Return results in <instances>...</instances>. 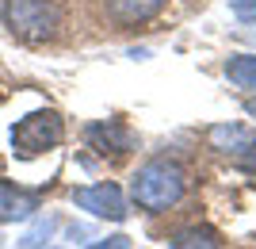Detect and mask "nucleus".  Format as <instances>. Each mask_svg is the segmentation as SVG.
Wrapping results in <instances>:
<instances>
[{"mask_svg":"<svg viewBox=\"0 0 256 249\" xmlns=\"http://www.w3.org/2000/svg\"><path fill=\"white\" fill-rule=\"evenodd\" d=\"M184 188H188L184 169L176 161H164V157L146 161L138 173H134V180H130V195H134V203H138L142 211H153V215L180 203Z\"/></svg>","mask_w":256,"mask_h":249,"instance_id":"nucleus-1","label":"nucleus"},{"mask_svg":"<svg viewBox=\"0 0 256 249\" xmlns=\"http://www.w3.org/2000/svg\"><path fill=\"white\" fill-rule=\"evenodd\" d=\"M0 20L20 43H50L62 27V12L54 0H4Z\"/></svg>","mask_w":256,"mask_h":249,"instance_id":"nucleus-2","label":"nucleus"},{"mask_svg":"<svg viewBox=\"0 0 256 249\" xmlns=\"http://www.w3.org/2000/svg\"><path fill=\"white\" fill-rule=\"evenodd\" d=\"M88 249H130V238L126 234H115V238H107V241H92Z\"/></svg>","mask_w":256,"mask_h":249,"instance_id":"nucleus-12","label":"nucleus"},{"mask_svg":"<svg viewBox=\"0 0 256 249\" xmlns=\"http://www.w3.org/2000/svg\"><path fill=\"white\" fill-rule=\"evenodd\" d=\"M65 138V123L58 111H31L12 127V150L20 157H38V153L62 146Z\"/></svg>","mask_w":256,"mask_h":249,"instance_id":"nucleus-3","label":"nucleus"},{"mask_svg":"<svg viewBox=\"0 0 256 249\" xmlns=\"http://www.w3.org/2000/svg\"><path fill=\"white\" fill-rule=\"evenodd\" d=\"M73 203L80 211L96 218H111V222H122L126 218V199H122V188L104 180V184H88V188H76L73 192Z\"/></svg>","mask_w":256,"mask_h":249,"instance_id":"nucleus-4","label":"nucleus"},{"mask_svg":"<svg viewBox=\"0 0 256 249\" xmlns=\"http://www.w3.org/2000/svg\"><path fill=\"white\" fill-rule=\"evenodd\" d=\"M84 138L92 150L100 153H111V157H122V153L134 150V134H130L126 127L118 119H104V123H92V127L84 130Z\"/></svg>","mask_w":256,"mask_h":249,"instance_id":"nucleus-5","label":"nucleus"},{"mask_svg":"<svg viewBox=\"0 0 256 249\" xmlns=\"http://www.w3.org/2000/svg\"><path fill=\"white\" fill-rule=\"evenodd\" d=\"M172 245L176 249H222V241H218V234L210 226H188V230L176 234Z\"/></svg>","mask_w":256,"mask_h":249,"instance_id":"nucleus-10","label":"nucleus"},{"mask_svg":"<svg viewBox=\"0 0 256 249\" xmlns=\"http://www.w3.org/2000/svg\"><path fill=\"white\" fill-rule=\"evenodd\" d=\"M38 211V195L27 188H16L8 180H0V222H23Z\"/></svg>","mask_w":256,"mask_h":249,"instance_id":"nucleus-7","label":"nucleus"},{"mask_svg":"<svg viewBox=\"0 0 256 249\" xmlns=\"http://www.w3.org/2000/svg\"><path fill=\"white\" fill-rule=\"evenodd\" d=\"M230 8H234L241 20H256V0H230Z\"/></svg>","mask_w":256,"mask_h":249,"instance_id":"nucleus-11","label":"nucleus"},{"mask_svg":"<svg viewBox=\"0 0 256 249\" xmlns=\"http://www.w3.org/2000/svg\"><path fill=\"white\" fill-rule=\"evenodd\" d=\"M245 153H248V157H245V173L256 176V146H252V150H245Z\"/></svg>","mask_w":256,"mask_h":249,"instance_id":"nucleus-13","label":"nucleus"},{"mask_svg":"<svg viewBox=\"0 0 256 249\" xmlns=\"http://www.w3.org/2000/svg\"><path fill=\"white\" fill-rule=\"evenodd\" d=\"M168 0H107V20L115 27H142L150 23Z\"/></svg>","mask_w":256,"mask_h":249,"instance_id":"nucleus-6","label":"nucleus"},{"mask_svg":"<svg viewBox=\"0 0 256 249\" xmlns=\"http://www.w3.org/2000/svg\"><path fill=\"white\" fill-rule=\"evenodd\" d=\"M248 115H252V119H256V100H248Z\"/></svg>","mask_w":256,"mask_h":249,"instance_id":"nucleus-14","label":"nucleus"},{"mask_svg":"<svg viewBox=\"0 0 256 249\" xmlns=\"http://www.w3.org/2000/svg\"><path fill=\"white\" fill-rule=\"evenodd\" d=\"M226 77H230V85L256 92V54H237V58H230V62H226Z\"/></svg>","mask_w":256,"mask_h":249,"instance_id":"nucleus-9","label":"nucleus"},{"mask_svg":"<svg viewBox=\"0 0 256 249\" xmlns=\"http://www.w3.org/2000/svg\"><path fill=\"white\" fill-rule=\"evenodd\" d=\"M206 142H210V150H222V153H245V150H252V146H256L252 130H248V127H237V123L210 127Z\"/></svg>","mask_w":256,"mask_h":249,"instance_id":"nucleus-8","label":"nucleus"}]
</instances>
